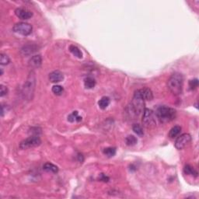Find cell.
<instances>
[{
  "label": "cell",
  "mask_w": 199,
  "mask_h": 199,
  "mask_svg": "<svg viewBox=\"0 0 199 199\" xmlns=\"http://www.w3.org/2000/svg\"><path fill=\"white\" fill-rule=\"evenodd\" d=\"M198 86V79H194L190 80L189 82V87L191 90H194Z\"/></svg>",
  "instance_id": "cell-25"
},
{
  "label": "cell",
  "mask_w": 199,
  "mask_h": 199,
  "mask_svg": "<svg viewBox=\"0 0 199 199\" xmlns=\"http://www.w3.org/2000/svg\"><path fill=\"white\" fill-rule=\"evenodd\" d=\"M145 100L141 96L140 90H138L134 93L132 103L126 107V112L129 118H135L138 117L144 111Z\"/></svg>",
  "instance_id": "cell-1"
},
{
  "label": "cell",
  "mask_w": 199,
  "mask_h": 199,
  "mask_svg": "<svg viewBox=\"0 0 199 199\" xmlns=\"http://www.w3.org/2000/svg\"><path fill=\"white\" fill-rule=\"evenodd\" d=\"M110 103V98L107 97V96H103V97L100 100L99 102H98V105H99L100 108L102 109V110H104V109H106L108 107Z\"/></svg>",
  "instance_id": "cell-16"
},
{
  "label": "cell",
  "mask_w": 199,
  "mask_h": 199,
  "mask_svg": "<svg viewBox=\"0 0 199 199\" xmlns=\"http://www.w3.org/2000/svg\"><path fill=\"white\" fill-rule=\"evenodd\" d=\"M142 124L146 127H153L155 126V118L152 110L145 108L142 115Z\"/></svg>",
  "instance_id": "cell-6"
},
{
  "label": "cell",
  "mask_w": 199,
  "mask_h": 199,
  "mask_svg": "<svg viewBox=\"0 0 199 199\" xmlns=\"http://www.w3.org/2000/svg\"><path fill=\"white\" fill-rule=\"evenodd\" d=\"M132 129H133L134 132L135 134H137L139 136H142L144 135V132H143V129L141 127V125H139L138 124H135L132 126Z\"/></svg>",
  "instance_id": "cell-22"
},
{
  "label": "cell",
  "mask_w": 199,
  "mask_h": 199,
  "mask_svg": "<svg viewBox=\"0 0 199 199\" xmlns=\"http://www.w3.org/2000/svg\"><path fill=\"white\" fill-rule=\"evenodd\" d=\"M183 171L187 175H191L193 176V177H197V172L194 169V167H192L190 165H187V166H184L183 168Z\"/></svg>",
  "instance_id": "cell-19"
},
{
  "label": "cell",
  "mask_w": 199,
  "mask_h": 199,
  "mask_svg": "<svg viewBox=\"0 0 199 199\" xmlns=\"http://www.w3.org/2000/svg\"><path fill=\"white\" fill-rule=\"evenodd\" d=\"M191 141V136L189 134H182L181 135L178 137L177 138L175 141V147L176 149L180 150V149H183V148L186 147Z\"/></svg>",
  "instance_id": "cell-8"
},
{
  "label": "cell",
  "mask_w": 199,
  "mask_h": 199,
  "mask_svg": "<svg viewBox=\"0 0 199 199\" xmlns=\"http://www.w3.org/2000/svg\"><path fill=\"white\" fill-rule=\"evenodd\" d=\"M100 179L101 180H103V181H104V182H107V181H108V180H109L108 177H107V176L104 175V174H101L100 178Z\"/></svg>",
  "instance_id": "cell-28"
},
{
  "label": "cell",
  "mask_w": 199,
  "mask_h": 199,
  "mask_svg": "<svg viewBox=\"0 0 199 199\" xmlns=\"http://www.w3.org/2000/svg\"><path fill=\"white\" fill-rule=\"evenodd\" d=\"M8 93V89L7 87L5 86L1 85L0 86V96H4L6 95H7Z\"/></svg>",
  "instance_id": "cell-27"
},
{
  "label": "cell",
  "mask_w": 199,
  "mask_h": 199,
  "mask_svg": "<svg viewBox=\"0 0 199 199\" xmlns=\"http://www.w3.org/2000/svg\"><path fill=\"white\" fill-rule=\"evenodd\" d=\"M15 14L18 18L20 20H29L30 18L33 16V13L30 11L27 10L26 9H22V8H18L15 10Z\"/></svg>",
  "instance_id": "cell-10"
},
{
  "label": "cell",
  "mask_w": 199,
  "mask_h": 199,
  "mask_svg": "<svg viewBox=\"0 0 199 199\" xmlns=\"http://www.w3.org/2000/svg\"><path fill=\"white\" fill-rule=\"evenodd\" d=\"M43 169H44L45 171H47V172L53 173V174H56V173L58 172V166L51 163H44L43 166Z\"/></svg>",
  "instance_id": "cell-14"
},
{
  "label": "cell",
  "mask_w": 199,
  "mask_h": 199,
  "mask_svg": "<svg viewBox=\"0 0 199 199\" xmlns=\"http://www.w3.org/2000/svg\"><path fill=\"white\" fill-rule=\"evenodd\" d=\"M96 85V81L93 78L87 77L84 80V86L86 89H93Z\"/></svg>",
  "instance_id": "cell-18"
},
{
  "label": "cell",
  "mask_w": 199,
  "mask_h": 199,
  "mask_svg": "<svg viewBox=\"0 0 199 199\" xmlns=\"http://www.w3.org/2000/svg\"><path fill=\"white\" fill-rule=\"evenodd\" d=\"M12 29H13L14 32L17 33V34H22L23 36H27L32 33L33 27L29 23L20 22V23H16Z\"/></svg>",
  "instance_id": "cell-7"
},
{
  "label": "cell",
  "mask_w": 199,
  "mask_h": 199,
  "mask_svg": "<svg viewBox=\"0 0 199 199\" xmlns=\"http://www.w3.org/2000/svg\"><path fill=\"white\" fill-rule=\"evenodd\" d=\"M9 62H10L9 58L8 57L6 54H3V53H2V54H0V64H1L2 65H8V64L9 63Z\"/></svg>",
  "instance_id": "cell-23"
},
{
  "label": "cell",
  "mask_w": 199,
  "mask_h": 199,
  "mask_svg": "<svg viewBox=\"0 0 199 199\" xmlns=\"http://www.w3.org/2000/svg\"><path fill=\"white\" fill-rule=\"evenodd\" d=\"M36 86V76L34 71H31L25 82L22 90V94L24 99L30 100L32 99Z\"/></svg>",
  "instance_id": "cell-3"
},
{
  "label": "cell",
  "mask_w": 199,
  "mask_h": 199,
  "mask_svg": "<svg viewBox=\"0 0 199 199\" xmlns=\"http://www.w3.org/2000/svg\"><path fill=\"white\" fill-rule=\"evenodd\" d=\"M181 132V127L179 125H176L174 127H173L170 129L169 132V137L170 138H175L176 137H177L179 135V134Z\"/></svg>",
  "instance_id": "cell-15"
},
{
  "label": "cell",
  "mask_w": 199,
  "mask_h": 199,
  "mask_svg": "<svg viewBox=\"0 0 199 199\" xmlns=\"http://www.w3.org/2000/svg\"><path fill=\"white\" fill-rule=\"evenodd\" d=\"M167 86L171 93L174 95H180L182 93L183 86V77L182 74L175 72L169 77Z\"/></svg>",
  "instance_id": "cell-2"
},
{
  "label": "cell",
  "mask_w": 199,
  "mask_h": 199,
  "mask_svg": "<svg viewBox=\"0 0 199 199\" xmlns=\"http://www.w3.org/2000/svg\"><path fill=\"white\" fill-rule=\"evenodd\" d=\"M137 141H138V140H137L136 137H135L134 135H128V136L126 137L125 138L126 145L129 146H135L137 143Z\"/></svg>",
  "instance_id": "cell-20"
},
{
  "label": "cell",
  "mask_w": 199,
  "mask_h": 199,
  "mask_svg": "<svg viewBox=\"0 0 199 199\" xmlns=\"http://www.w3.org/2000/svg\"><path fill=\"white\" fill-rule=\"evenodd\" d=\"M52 92L55 95H61L63 92V87L59 85H54L52 87Z\"/></svg>",
  "instance_id": "cell-24"
},
{
  "label": "cell",
  "mask_w": 199,
  "mask_h": 199,
  "mask_svg": "<svg viewBox=\"0 0 199 199\" xmlns=\"http://www.w3.org/2000/svg\"><path fill=\"white\" fill-rule=\"evenodd\" d=\"M69 51H71L72 54L73 55L76 56V57L79 58H82V51H81L80 49H79L77 46H76V45H70Z\"/></svg>",
  "instance_id": "cell-17"
},
{
  "label": "cell",
  "mask_w": 199,
  "mask_h": 199,
  "mask_svg": "<svg viewBox=\"0 0 199 199\" xmlns=\"http://www.w3.org/2000/svg\"><path fill=\"white\" fill-rule=\"evenodd\" d=\"M103 152H104V155H107L108 157H112L116 154V149H115V148L108 147L104 149Z\"/></svg>",
  "instance_id": "cell-21"
},
{
  "label": "cell",
  "mask_w": 199,
  "mask_h": 199,
  "mask_svg": "<svg viewBox=\"0 0 199 199\" xmlns=\"http://www.w3.org/2000/svg\"><path fill=\"white\" fill-rule=\"evenodd\" d=\"M40 143H41L40 138L37 135H33L22 141L20 144V148L21 149H30L40 146Z\"/></svg>",
  "instance_id": "cell-5"
},
{
  "label": "cell",
  "mask_w": 199,
  "mask_h": 199,
  "mask_svg": "<svg viewBox=\"0 0 199 199\" xmlns=\"http://www.w3.org/2000/svg\"><path fill=\"white\" fill-rule=\"evenodd\" d=\"M78 117V111H73L69 116L68 117V121L70 122H73V121H76V118Z\"/></svg>",
  "instance_id": "cell-26"
},
{
  "label": "cell",
  "mask_w": 199,
  "mask_h": 199,
  "mask_svg": "<svg viewBox=\"0 0 199 199\" xmlns=\"http://www.w3.org/2000/svg\"><path fill=\"white\" fill-rule=\"evenodd\" d=\"M156 118L161 123H167L176 118V110L166 106H160L157 108Z\"/></svg>",
  "instance_id": "cell-4"
},
{
  "label": "cell",
  "mask_w": 199,
  "mask_h": 199,
  "mask_svg": "<svg viewBox=\"0 0 199 199\" xmlns=\"http://www.w3.org/2000/svg\"><path fill=\"white\" fill-rule=\"evenodd\" d=\"M39 47L34 44H29L24 45L20 50V54L23 56H29L33 54L34 52L38 51Z\"/></svg>",
  "instance_id": "cell-9"
},
{
  "label": "cell",
  "mask_w": 199,
  "mask_h": 199,
  "mask_svg": "<svg viewBox=\"0 0 199 199\" xmlns=\"http://www.w3.org/2000/svg\"><path fill=\"white\" fill-rule=\"evenodd\" d=\"M49 80L51 81V82H62L64 79V75L62 72L58 71V70H56V71H53L52 72H51L49 74Z\"/></svg>",
  "instance_id": "cell-11"
},
{
  "label": "cell",
  "mask_w": 199,
  "mask_h": 199,
  "mask_svg": "<svg viewBox=\"0 0 199 199\" xmlns=\"http://www.w3.org/2000/svg\"><path fill=\"white\" fill-rule=\"evenodd\" d=\"M139 90L140 93H141V96H142V98L145 100H152V98H153V94H152V92L150 89L143 88Z\"/></svg>",
  "instance_id": "cell-13"
},
{
  "label": "cell",
  "mask_w": 199,
  "mask_h": 199,
  "mask_svg": "<svg viewBox=\"0 0 199 199\" xmlns=\"http://www.w3.org/2000/svg\"><path fill=\"white\" fill-rule=\"evenodd\" d=\"M42 58L40 55H34L30 59L29 66L32 68H37L41 65Z\"/></svg>",
  "instance_id": "cell-12"
}]
</instances>
